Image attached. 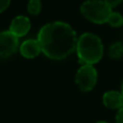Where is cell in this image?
<instances>
[{
	"mask_svg": "<svg viewBox=\"0 0 123 123\" xmlns=\"http://www.w3.org/2000/svg\"><path fill=\"white\" fill-rule=\"evenodd\" d=\"M19 52L25 58H35L41 53V47L37 39H27L19 47Z\"/></svg>",
	"mask_w": 123,
	"mask_h": 123,
	"instance_id": "ba28073f",
	"label": "cell"
},
{
	"mask_svg": "<svg viewBox=\"0 0 123 123\" xmlns=\"http://www.w3.org/2000/svg\"><path fill=\"white\" fill-rule=\"evenodd\" d=\"M121 94H122V96H123V81H122V84H121Z\"/></svg>",
	"mask_w": 123,
	"mask_h": 123,
	"instance_id": "9a60e30c",
	"label": "cell"
},
{
	"mask_svg": "<svg viewBox=\"0 0 123 123\" xmlns=\"http://www.w3.org/2000/svg\"><path fill=\"white\" fill-rule=\"evenodd\" d=\"M108 55L110 58L119 60L123 56V43L118 41L115 42L108 48Z\"/></svg>",
	"mask_w": 123,
	"mask_h": 123,
	"instance_id": "9c48e42d",
	"label": "cell"
},
{
	"mask_svg": "<svg viewBox=\"0 0 123 123\" xmlns=\"http://www.w3.org/2000/svg\"><path fill=\"white\" fill-rule=\"evenodd\" d=\"M103 104L109 109L119 110L123 107V96L121 92L110 90L103 94Z\"/></svg>",
	"mask_w": 123,
	"mask_h": 123,
	"instance_id": "52a82bcc",
	"label": "cell"
},
{
	"mask_svg": "<svg viewBox=\"0 0 123 123\" xmlns=\"http://www.w3.org/2000/svg\"><path fill=\"white\" fill-rule=\"evenodd\" d=\"M98 79V72L93 65H82L76 72L74 81L80 91L90 92L95 87Z\"/></svg>",
	"mask_w": 123,
	"mask_h": 123,
	"instance_id": "277c9868",
	"label": "cell"
},
{
	"mask_svg": "<svg viewBox=\"0 0 123 123\" xmlns=\"http://www.w3.org/2000/svg\"><path fill=\"white\" fill-rule=\"evenodd\" d=\"M95 123H108V122H107V121H103V120H102V121H97Z\"/></svg>",
	"mask_w": 123,
	"mask_h": 123,
	"instance_id": "2e32d148",
	"label": "cell"
},
{
	"mask_svg": "<svg viewBox=\"0 0 123 123\" xmlns=\"http://www.w3.org/2000/svg\"><path fill=\"white\" fill-rule=\"evenodd\" d=\"M31 24H30V19L25 15H18V16L14 17L10 24V31L14 35L15 37L19 38L25 35L28 34L30 30Z\"/></svg>",
	"mask_w": 123,
	"mask_h": 123,
	"instance_id": "8992f818",
	"label": "cell"
},
{
	"mask_svg": "<svg viewBox=\"0 0 123 123\" xmlns=\"http://www.w3.org/2000/svg\"><path fill=\"white\" fill-rule=\"evenodd\" d=\"M80 12L92 23L105 24L112 12V8L104 0H86L80 6Z\"/></svg>",
	"mask_w": 123,
	"mask_h": 123,
	"instance_id": "3957f363",
	"label": "cell"
},
{
	"mask_svg": "<svg viewBox=\"0 0 123 123\" xmlns=\"http://www.w3.org/2000/svg\"><path fill=\"white\" fill-rule=\"evenodd\" d=\"M107 23H108L111 27H115V28L121 27V26H123V15L120 12L112 11L108 18V21H107Z\"/></svg>",
	"mask_w": 123,
	"mask_h": 123,
	"instance_id": "30bf717a",
	"label": "cell"
},
{
	"mask_svg": "<svg viewBox=\"0 0 123 123\" xmlns=\"http://www.w3.org/2000/svg\"><path fill=\"white\" fill-rule=\"evenodd\" d=\"M79 62L82 65H93L104 56V43L97 35L84 32L78 38L76 47Z\"/></svg>",
	"mask_w": 123,
	"mask_h": 123,
	"instance_id": "7a4b0ae2",
	"label": "cell"
},
{
	"mask_svg": "<svg viewBox=\"0 0 123 123\" xmlns=\"http://www.w3.org/2000/svg\"><path fill=\"white\" fill-rule=\"evenodd\" d=\"M105 2H106L108 6H110L111 8H115V6H119L120 3H122L123 0H104Z\"/></svg>",
	"mask_w": 123,
	"mask_h": 123,
	"instance_id": "5bb4252c",
	"label": "cell"
},
{
	"mask_svg": "<svg viewBox=\"0 0 123 123\" xmlns=\"http://www.w3.org/2000/svg\"><path fill=\"white\" fill-rule=\"evenodd\" d=\"M116 123H123V107L117 111V115H116Z\"/></svg>",
	"mask_w": 123,
	"mask_h": 123,
	"instance_id": "4fadbf2b",
	"label": "cell"
},
{
	"mask_svg": "<svg viewBox=\"0 0 123 123\" xmlns=\"http://www.w3.org/2000/svg\"><path fill=\"white\" fill-rule=\"evenodd\" d=\"M18 49V38L10 30L0 32V57H9L16 53Z\"/></svg>",
	"mask_w": 123,
	"mask_h": 123,
	"instance_id": "5b68a950",
	"label": "cell"
},
{
	"mask_svg": "<svg viewBox=\"0 0 123 123\" xmlns=\"http://www.w3.org/2000/svg\"><path fill=\"white\" fill-rule=\"evenodd\" d=\"M11 0H0V13L6 11L8 6H10Z\"/></svg>",
	"mask_w": 123,
	"mask_h": 123,
	"instance_id": "7c38bea8",
	"label": "cell"
},
{
	"mask_svg": "<svg viewBox=\"0 0 123 123\" xmlns=\"http://www.w3.org/2000/svg\"><path fill=\"white\" fill-rule=\"evenodd\" d=\"M42 9V4H41V0H29L27 4V10L30 14L32 15H38L41 12Z\"/></svg>",
	"mask_w": 123,
	"mask_h": 123,
	"instance_id": "8fae6325",
	"label": "cell"
},
{
	"mask_svg": "<svg viewBox=\"0 0 123 123\" xmlns=\"http://www.w3.org/2000/svg\"><path fill=\"white\" fill-rule=\"evenodd\" d=\"M37 40L41 52L51 60L61 61L69 56L76 50L77 32L68 23L55 21L40 28Z\"/></svg>",
	"mask_w": 123,
	"mask_h": 123,
	"instance_id": "6da1fadb",
	"label": "cell"
}]
</instances>
